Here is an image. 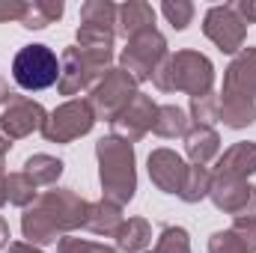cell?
<instances>
[{
    "label": "cell",
    "mask_w": 256,
    "mask_h": 253,
    "mask_svg": "<svg viewBox=\"0 0 256 253\" xmlns=\"http://www.w3.org/2000/svg\"><path fill=\"white\" fill-rule=\"evenodd\" d=\"M146 167H149L152 185L158 190H164V194H179L182 190L188 164L182 161L179 152H173V149H155V152H149Z\"/></svg>",
    "instance_id": "13"
},
{
    "label": "cell",
    "mask_w": 256,
    "mask_h": 253,
    "mask_svg": "<svg viewBox=\"0 0 256 253\" xmlns=\"http://www.w3.org/2000/svg\"><path fill=\"white\" fill-rule=\"evenodd\" d=\"M164 60H167V39L158 33V27H152L128 39L126 51L120 54V68H126L137 84H143L152 80L155 68Z\"/></svg>",
    "instance_id": "6"
},
{
    "label": "cell",
    "mask_w": 256,
    "mask_h": 253,
    "mask_svg": "<svg viewBox=\"0 0 256 253\" xmlns=\"http://www.w3.org/2000/svg\"><path fill=\"white\" fill-rule=\"evenodd\" d=\"M24 9H27V3H21V0H0V24L3 21H21Z\"/></svg>",
    "instance_id": "34"
},
{
    "label": "cell",
    "mask_w": 256,
    "mask_h": 253,
    "mask_svg": "<svg viewBox=\"0 0 256 253\" xmlns=\"http://www.w3.org/2000/svg\"><path fill=\"white\" fill-rule=\"evenodd\" d=\"M149 253H191V236L185 226H164Z\"/></svg>",
    "instance_id": "29"
},
{
    "label": "cell",
    "mask_w": 256,
    "mask_h": 253,
    "mask_svg": "<svg viewBox=\"0 0 256 253\" xmlns=\"http://www.w3.org/2000/svg\"><path fill=\"white\" fill-rule=\"evenodd\" d=\"M3 202H9V200H6V173L0 170V206Z\"/></svg>",
    "instance_id": "40"
},
{
    "label": "cell",
    "mask_w": 256,
    "mask_h": 253,
    "mask_svg": "<svg viewBox=\"0 0 256 253\" xmlns=\"http://www.w3.org/2000/svg\"><path fill=\"white\" fill-rule=\"evenodd\" d=\"M152 84L161 92H188L191 98L208 96L214 86V66L200 51H176L155 68Z\"/></svg>",
    "instance_id": "3"
},
{
    "label": "cell",
    "mask_w": 256,
    "mask_h": 253,
    "mask_svg": "<svg viewBox=\"0 0 256 253\" xmlns=\"http://www.w3.org/2000/svg\"><path fill=\"white\" fill-rule=\"evenodd\" d=\"M140 90H137V80L128 74L126 68H108L98 80H96V86L90 90V108H92V114H96V120H108V122H114L122 110H126L128 104H131V98L137 96Z\"/></svg>",
    "instance_id": "4"
},
{
    "label": "cell",
    "mask_w": 256,
    "mask_h": 253,
    "mask_svg": "<svg viewBox=\"0 0 256 253\" xmlns=\"http://www.w3.org/2000/svg\"><path fill=\"white\" fill-rule=\"evenodd\" d=\"M114 244L120 253H146L152 248V226L146 218H128L114 236Z\"/></svg>",
    "instance_id": "20"
},
{
    "label": "cell",
    "mask_w": 256,
    "mask_h": 253,
    "mask_svg": "<svg viewBox=\"0 0 256 253\" xmlns=\"http://www.w3.org/2000/svg\"><path fill=\"white\" fill-rule=\"evenodd\" d=\"M86 206H90L86 200H80L68 188L39 194L36 202L27 206L24 214H21V232H24L27 244L45 248V244L60 242L63 236H72L74 230L84 226Z\"/></svg>",
    "instance_id": "1"
},
{
    "label": "cell",
    "mask_w": 256,
    "mask_h": 253,
    "mask_svg": "<svg viewBox=\"0 0 256 253\" xmlns=\"http://www.w3.org/2000/svg\"><path fill=\"white\" fill-rule=\"evenodd\" d=\"M45 108L27 96H12L6 110L0 114V128L9 140H21V137H30L33 131H42L45 128Z\"/></svg>",
    "instance_id": "11"
},
{
    "label": "cell",
    "mask_w": 256,
    "mask_h": 253,
    "mask_svg": "<svg viewBox=\"0 0 256 253\" xmlns=\"http://www.w3.org/2000/svg\"><path fill=\"white\" fill-rule=\"evenodd\" d=\"M188 116H191L194 126L212 128L214 122H220V98H218L214 92L191 98V114H188Z\"/></svg>",
    "instance_id": "28"
},
{
    "label": "cell",
    "mask_w": 256,
    "mask_h": 253,
    "mask_svg": "<svg viewBox=\"0 0 256 253\" xmlns=\"http://www.w3.org/2000/svg\"><path fill=\"white\" fill-rule=\"evenodd\" d=\"M57 253H120L110 244H98V242H86L78 236H63L57 242Z\"/></svg>",
    "instance_id": "31"
},
{
    "label": "cell",
    "mask_w": 256,
    "mask_h": 253,
    "mask_svg": "<svg viewBox=\"0 0 256 253\" xmlns=\"http://www.w3.org/2000/svg\"><path fill=\"white\" fill-rule=\"evenodd\" d=\"M63 161L60 158H54V155H45V152H39V155H30L27 161H24V173L33 179V185L39 188V185H57V179L63 176Z\"/></svg>",
    "instance_id": "23"
},
{
    "label": "cell",
    "mask_w": 256,
    "mask_h": 253,
    "mask_svg": "<svg viewBox=\"0 0 256 253\" xmlns=\"http://www.w3.org/2000/svg\"><path fill=\"white\" fill-rule=\"evenodd\" d=\"M254 173H256V140L232 143L214 164V176H224V179L248 182V176H254Z\"/></svg>",
    "instance_id": "15"
},
{
    "label": "cell",
    "mask_w": 256,
    "mask_h": 253,
    "mask_svg": "<svg viewBox=\"0 0 256 253\" xmlns=\"http://www.w3.org/2000/svg\"><path fill=\"white\" fill-rule=\"evenodd\" d=\"M220 152V137L214 128L206 126H191V131L185 134V155L191 158L194 164L206 167L208 161H214Z\"/></svg>",
    "instance_id": "19"
},
{
    "label": "cell",
    "mask_w": 256,
    "mask_h": 253,
    "mask_svg": "<svg viewBox=\"0 0 256 253\" xmlns=\"http://www.w3.org/2000/svg\"><path fill=\"white\" fill-rule=\"evenodd\" d=\"M36 196H39V190L33 185V179L21 170V173H9L6 176V200L12 202V206H18V208H27V206H33L36 202Z\"/></svg>",
    "instance_id": "26"
},
{
    "label": "cell",
    "mask_w": 256,
    "mask_h": 253,
    "mask_svg": "<svg viewBox=\"0 0 256 253\" xmlns=\"http://www.w3.org/2000/svg\"><path fill=\"white\" fill-rule=\"evenodd\" d=\"M60 15H63V3H60V0H33V3H27V9H24L21 27H27V30H45V27L54 24Z\"/></svg>",
    "instance_id": "25"
},
{
    "label": "cell",
    "mask_w": 256,
    "mask_h": 253,
    "mask_svg": "<svg viewBox=\"0 0 256 253\" xmlns=\"http://www.w3.org/2000/svg\"><path fill=\"white\" fill-rule=\"evenodd\" d=\"M92 126H96V114H92L90 102L86 98H68L54 114H48L42 137L48 143H72V140L90 134Z\"/></svg>",
    "instance_id": "7"
},
{
    "label": "cell",
    "mask_w": 256,
    "mask_h": 253,
    "mask_svg": "<svg viewBox=\"0 0 256 253\" xmlns=\"http://www.w3.org/2000/svg\"><path fill=\"white\" fill-rule=\"evenodd\" d=\"M108 68L92 63L78 45H68L63 51V57H60V80H57V90H60V96H78L84 90H92L96 80Z\"/></svg>",
    "instance_id": "9"
},
{
    "label": "cell",
    "mask_w": 256,
    "mask_h": 253,
    "mask_svg": "<svg viewBox=\"0 0 256 253\" xmlns=\"http://www.w3.org/2000/svg\"><path fill=\"white\" fill-rule=\"evenodd\" d=\"M12 78L27 92L48 90L60 80V60L48 45H24L12 60Z\"/></svg>",
    "instance_id": "5"
},
{
    "label": "cell",
    "mask_w": 256,
    "mask_h": 253,
    "mask_svg": "<svg viewBox=\"0 0 256 253\" xmlns=\"http://www.w3.org/2000/svg\"><path fill=\"white\" fill-rule=\"evenodd\" d=\"M212 182H214V173L208 167H200V164H191L185 170V182H182V190L179 196L185 202H200L212 194Z\"/></svg>",
    "instance_id": "24"
},
{
    "label": "cell",
    "mask_w": 256,
    "mask_h": 253,
    "mask_svg": "<svg viewBox=\"0 0 256 253\" xmlns=\"http://www.w3.org/2000/svg\"><path fill=\"white\" fill-rule=\"evenodd\" d=\"M15 92H9V84L0 78V104H9V98H12Z\"/></svg>",
    "instance_id": "39"
},
{
    "label": "cell",
    "mask_w": 256,
    "mask_h": 253,
    "mask_svg": "<svg viewBox=\"0 0 256 253\" xmlns=\"http://www.w3.org/2000/svg\"><path fill=\"white\" fill-rule=\"evenodd\" d=\"M96 158H98V176L104 200L116 202L120 208L134 200L137 190V170H134V146L120 137H102L96 143Z\"/></svg>",
    "instance_id": "2"
},
{
    "label": "cell",
    "mask_w": 256,
    "mask_h": 253,
    "mask_svg": "<svg viewBox=\"0 0 256 253\" xmlns=\"http://www.w3.org/2000/svg\"><path fill=\"white\" fill-rule=\"evenodd\" d=\"M220 122L226 128H248L256 122V102L242 96H224L220 92Z\"/></svg>",
    "instance_id": "22"
},
{
    "label": "cell",
    "mask_w": 256,
    "mask_h": 253,
    "mask_svg": "<svg viewBox=\"0 0 256 253\" xmlns=\"http://www.w3.org/2000/svg\"><path fill=\"white\" fill-rule=\"evenodd\" d=\"M9 238H12V236H9V224H6V218L0 214V250L9 248Z\"/></svg>",
    "instance_id": "38"
},
{
    "label": "cell",
    "mask_w": 256,
    "mask_h": 253,
    "mask_svg": "<svg viewBox=\"0 0 256 253\" xmlns=\"http://www.w3.org/2000/svg\"><path fill=\"white\" fill-rule=\"evenodd\" d=\"M155 27V9L143 0H128L120 6V15H116V33L120 36H137L143 30H152Z\"/></svg>",
    "instance_id": "18"
},
{
    "label": "cell",
    "mask_w": 256,
    "mask_h": 253,
    "mask_svg": "<svg viewBox=\"0 0 256 253\" xmlns=\"http://www.w3.org/2000/svg\"><path fill=\"white\" fill-rule=\"evenodd\" d=\"M202 33L208 42H214L224 54H238L244 48V36H248V24L242 21V15L236 12L232 3L224 6H212L202 18Z\"/></svg>",
    "instance_id": "8"
},
{
    "label": "cell",
    "mask_w": 256,
    "mask_h": 253,
    "mask_svg": "<svg viewBox=\"0 0 256 253\" xmlns=\"http://www.w3.org/2000/svg\"><path fill=\"white\" fill-rule=\"evenodd\" d=\"M161 12H164V18L176 27V30H185L188 24H191V18H194V3L191 0H164L161 3Z\"/></svg>",
    "instance_id": "30"
},
{
    "label": "cell",
    "mask_w": 256,
    "mask_h": 253,
    "mask_svg": "<svg viewBox=\"0 0 256 253\" xmlns=\"http://www.w3.org/2000/svg\"><path fill=\"white\" fill-rule=\"evenodd\" d=\"M208 253H250L232 230H220L208 238Z\"/></svg>",
    "instance_id": "32"
},
{
    "label": "cell",
    "mask_w": 256,
    "mask_h": 253,
    "mask_svg": "<svg viewBox=\"0 0 256 253\" xmlns=\"http://www.w3.org/2000/svg\"><path fill=\"white\" fill-rule=\"evenodd\" d=\"M114 39L116 30L114 27H98V24H80L78 27V48L102 68H110L114 60Z\"/></svg>",
    "instance_id": "16"
},
{
    "label": "cell",
    "mask_w": 256,
    "mask_h": 253,
    "mask_svg": "<svg viewBox=\"0 0 256 253\" xmlns=\"http://www.w3.org/2000/svg\"><path fill=\"white\" fill-rule=\"evenodd\" d=\"M9 149H12V140L3 134V128H0V170H3V161H6V155H9Z\"/></svg>",
    "instance_id": "37"
},
{
    "label": "cell",
    "mask_w": 256,
    "mask_h": 253,
    "mask_svg": "<svg viewBox=\"0 0 256 253\" xmlns=\"http://www.w3.org/2000/svg\"><path fill=\"white\" fill-rule=\"evenodd\" d=\"M122 226V208L110 200H98V202H90L86 206V220H84V230L92 232V236H104V238H114L116 230Z\"/></svg>",
    "instance_id": "17"
},
{
    "label": "cell",
    "mask_w": 256,
    "mask_h": 253,
    "mask_svg": "<svg viewBox=\"0 0 256 253\" xmlns=\"http://www.w3.org/2000/svg\"><path fill=\"white\" fill-rule=\"evenodd\" d=\"M224 96L256 102V48H242L224 72Z\"/></svg>",
    "instance_id": "14"
},
{
    "label": "cell",
    "mask_w": 256,
    "mask_h": 253,
    "mask_svg": "<svg viewBox=\"0 0 256 253\" xmlns=\"http://www.w3.org/2000/svg\"><path fill=\"white\" fill-rule=\"evenodd\" d=\"M208 196H212V202H214L218 212L232 214V218L256 220V185H248V182H242V179L214 176Z\"/></svg>",
    "instance_id": "10"
},
{
    "label": "cell",
    "mask_w": 256,
    "mask_h": 253,
    "mask_svg": "<svg viewBox=\"0 0 256 253\" xmlns=\"http://www.w3.org/2000/svg\"><path fill=\"white\" fill-rule=\"evenodd\" d=\"M155 110H158V104L152 102V96L137 92V96L131 98V104L110 122L114 137H120V140H126V143H137L140 137H146V134L152 131Z\"/></svg>",
    "instance_id": "12"
},
{
    "label": "cell",
    "mask_w": 256,
    "mask_h": 253,
    "mask_svg": "<svg viewBox=\"0 0 256 253\" xmlns=\"http://www.w3.org/2000/svg\"><path fill=\"white\" fill-rule=\"evenodd\" d=\"M238 238H242V244L248 248L250 253H256V220H248V218H232V226H230Z\"/></svg>",
    "instance_id": "33"
},
{
    "label": "cell",
    "mask_w": 256,
    "mask_h": 253,
    "mask_svg": "<svg viewBox=\"0 0 256 253\" xmlns=\"http://www.w3.org/2000/svg\"><path fill=\"white\" fill-rule=\"evenodd\" d=\"M232 6H236V12L242 15L244 24H256V0H238Z\"/></svg>",
    "instance_id": "35"
},
{
    "label": "cell",
    "mask_w": 256,
    "mask_h": 253,
    "mask_svg": "<svg viewBox=\"0 0 256 253\" xmlns=\"http://www.w3.org/2000/svg\"><path fill=\"white\" fill-rule=\"evenodd\" d=\"M6 250L9 253H42L39 248H33V244H27V242H15V244H9Z\"/></svg>",
    "instance_id": "36"
},
{
    "label": "cell",
    "mask_w": 256,
    "mask_h": 253,
    "mask_svg": "<svg viewBox=\"0 0 256 253\" xmlns=\"http://www.w3.org/2000/svg\"><path fill=\"white\" fill-rule=\"evenodd\" d=\"M152 131H155L158 137H167V140L185 137V134L191 131V116H188V110H182V108H176V104H158Z\"/></svg>",
    "instance_id": "21"
},
{
    "label": "cell",
    "mask_w": 256,
    "mask_h": 253,
    "mask_svg": "<svg viewBox=\"0 0 256 253\" xmlns=\"http://www.w3.org/2000/svg\"><path fill=\"white\" fill-rule=\"evenodd\" d=\"M116 15H120V6L110 0H86L80 6V24H98V27L116 30Z\"/></svg>",
    "instance_id": "27"
}]
</instances>
